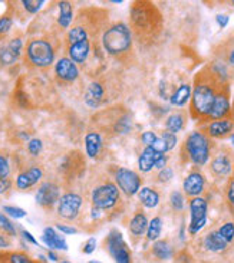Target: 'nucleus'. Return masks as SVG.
Here are the masks:
<instances>
[{"instance_id":"1","label":"nucleus","mask_w":234,"mask_h":263,"mask_svg":"<svg viewBox=\"0 0 234 263\" xmlns=\"http://www.w3.org/2000/svg\"><path fill=\"white\" fill-rule=\"evenodd\" d=\"M220 84V78L214 72H210L204 69L200 72L196 78V85L193 91V99H191V114L193 117L200 118H208L211 113V108L214 105L215 95L221 89L223 85Z\"/></svg>"},{"instance_id":"2","label":"nucleus","mask_w":234,"mask_h":263,"mask_svg":"<svg viewBox=\"0 0 234 263\" xmlns=\"http://www.w3.org/2000/svg\"><path fill=\"white\" fill-rule=\"evenodd\" d=\"M131 22L137 35L148 39L151 35L157 33L159 26L158 10L151 3H137L132 6Z\"/></svg>"},{"instance_id":"3","label":"nucleus","mask_w":234,"mask_h":263,"mask_svg":"<svg viewBox=\"0 0 234 263\" xmlns=\"http://www.w3.org/2000/svg\"><path fill=\"white\" fill-rule=\"evenodd\" d=\"M102 43L108 54L115 55V57L122 55V54L128 52L130 47H131V32L125 25L118 23V25H115V26L109 28L105 32Z\"/></svg>"},{"instance_id":"4","label":"nucleus","mask_w":234,"mask_h":263,"mask_svg":"<svg viewBox=\"0 0 234 263\" xmlns=\"http://www.w3.org/2000/svg\"><path fill=\"white\" fill-rule=\"evenodd\" d=\"M186 151L188 159L197 166L206 164L210 155V144L204 134L201 132H193L186 141Z\"/></svg>"},{"instance_id":"5","label":"nucleus","mask_w":234,"mask_h":263,"mask_svg":"<svg viewBox=\"0 0 234 263\" xmlns=\"http://www.w3.org/2000/svg\"><path fill=\"white\" fill-rule=\"evenodd\" d=\"M26 54H28L29 61L39 68H46V66L52 65V62L55 59V52H53L52 45L42 39L32 40L29 43Z\"/></svg>"},{"instance_id":"6","label":"nucleus","mask_w":234,"mask_h":263,"mask_svg":"<svg viewBox=\"0 0 234 263\" xmlns=\"http://www.w3.org/2000/svg\"><path fill=\"white\" fill-rule=\"evenodd\" d=\"M120 200V190L115 184H103L94 190L92 203L99 210H111Z\"/></svg>"},{"instance_id":"7","label":"nucleus","mask_w":234,"mask_h":263,"mask_svg":"<svg viewBox=\"0 0 234 263\" xmlns=\"http://www.w3.org/2000/svg\"><path fill=\"white\" fill-rule=\"evenodd\" d=\"M190 213H191V222L188 232L190 235L198 233L207 222V201L201 197H194L190 203Z\"/></svg>"},{"instance_id":"8","label":"nucleus","mask_w":234,"mask_h":263,"mask_svg":"<svg viewBox=\"0 0 234 263\" xmlns=\"http://www.w3.org/2000/svg\"><path fill=\"white\" fill-rule=\"evenodd\" d=\"M108 250L116 263H131V254L118 230H112L108 236Z\"/></svg>"},{"instance_id":"9","label":"nucleus","mask_w":234,"mask_h":263,"mask_svg":"<svg viewBox=\"0 0 234 263\" xmlns=\"http://www.w3.org/2000/svg\"><path fill=\"white\" fill-rule=\"evenodd\" d=\"M115 179L118 183V187L121 188L122 191L127 196H134L140 191L141 188V179L137 173H134L128 169H118Z\"/></svg>"},{"instance_id":"10","label":"nucleus","mask_w":234,"mask_h":263,"mask_svg":"<svg viewBox=\"0 0 234 263\" xmlns=\"http://www.w3.org/2000/svg\"><path fill=\"white\" fill-rule=\"evenodd\" d=\"M81 206H82L81 196H78L75 193H68V194L59 198V204H57L59 216L68 219V220H72V219H75L78 216Z\"/></svg>"},{"instance_id":"11","label":"nucleus","mask_w":234,"mask_h":263,"mask_svg":"<svg viewBox=\"0 0 234 263\" xmlns=\"http://www.w3.org/2000/svg\"><path fill=\"white\" fill-rule=\"evenodd\" d=\"M230 113V101H228V91L225 88V85L221 86V89L215 95V101L211 113L208 115L210 120H220L224 118L227 114Z\"/></svg>"},{"instance_id":"12","label":"nucleus","mask_w":234,"mask_h":263,"mask_svg":"<svg viewBox=\"0 0 234 263\" xmlns=\"http://www.w3.org/2000/svg\"><path fill=\"white\" fill-rule=\"evenodd\" d=\"M59 201V187L53 183H43L36 193V203L42 207H52Z\"/></svg>"},{"instance_id":"13","label":"nucleus","mask_w":234,"mask_h":263,"mask_svg":"<svg viewBox=\"0 0 234 263\" xmlns=\"http://www.w3.org/2000/svg\"><path fill=\"white\" fill-rule=\"evenodd\" d=\"M55 71H56V75L65 81V82H72L75 81L78 75H79V71H78V66L75 65L74 61H71L69 58H62L57 61L56 66H55Z\"/></svg>"},{"instance_id":"14","label":"nucleus","mask_w":234,"mask_h":263,"mask_svg":"<svg viewBox=\"0 0 234 263\" xmlns=\"http://www.w3.org/2000/svg\"><path fill=\"white\" fill-rule=\"evenodd\" d=\"M20 49H22V40L19 38L12 39L6 46L0 49V62L3 65H12L19 58Z\"/></svg>"},{"instance_id":"15","label":"nucleus","mask_w":234,"mask_h":263,"mask_svg":"<svg viewBox=\"0 0 234 263\" xmlns=\"http://www.w3.org/2000/svg\"><path fill=\"white\" fill-rule=\"evenodd\" d=\"M42 176H43L42 170L39 169V167H32V169L20 173L19 176H18V179H16V186L20 190H26V188L35 186L39 180L42 179Z\"/></svg>"},{"instance_id":"16","label":"nucleus","mask_w":234,"mask_h":263,"mask_svg":"<svg viewBox=\"0 0 234 263\" xmlns=\"http://www.w3.org/2000/svg\"><path fill=\"white\" fill-rule=\"evenodd\" d=\"M103 95H105V89H103L102 84L101 82H92L86 89L85 102H86V105L92 107V108H96L102 102Z\"/></svg>"},{"instance_id":"17","label":"nucleus","mask_w":234,"mask_h":263,"mask_svg":"<svg viewBox=\"0 0 234 263\" xmlns=\"http://www.w3.org/2000/svg\"><path fill=\"white\" fill-rule=\"evenodd\" d=\"M68 52H69V59L71 61H74L76 64H84L89 57L91 43H89V40H84V42L75 43V45H71Z\"/></svg>"},{"instance_id":"18","label":"nucleus","mask_w":234,"mask_h":263,"mask_svg":"<svg viewBox=\"0 0 234 263\" xmlns=\"http://www.w3.org/2000/svg\"><path fill=\"white\" fill-rule=\"evenodd\" d=\"M42 240H43V243L46 244V246H49L50 249H59V250H66V249H68L65 239L59 235L53 227H46V229L43 230Z\"/></svg>"},{"instance_id":"19","label":"nucleus","mask_w":234,"mask_h":263,"mask_svg":"<svg viewBox=\"0 0 234 263\" xmlns=\"http://www.w3.org/2000/svg\"><path fill=\"white\" fill-rule=\"evenodd\" d=\"M183 187L188 196H198L204 188V179L198 173H191L187 179L184 180Z\"/></svg>"},{"instance_id":"20","label":"nucleus","mask_w":234,"mask_h":263,"mask_svg":"<svg viewBox=\"0 0 234 263\" xmlns=\"http://www.w3.org/2000/svg\"><path fill=\"white\" fill-rule=\"evenodd\" d=\"M161 155H165V154H158L157 151H154L151 147H147L145 150L142 151V154L140 155V160H138V166H140L141 171L144 173H148L154 169V164L155 161L158 160Z\"/></svg>"},{"instance_id":"21","label":"nucleus","mask_w":234,"mask_h":263,"mask_svg":"<svg viewBox=\"0 0 234 263\" xmlns=\"http://www.w3.org/2000/svg\"><path fill=\"white\" fill-rule=\"evenodd\" d=\"M204 244H206L207 249L211 250V252H221V250H224L225 247H227L228 242L217 230V232H211V233H208L206 236Z\"/></svg>"},{"instance_id":"22","label":"nucleus","mask_w":234,"mask_h":263,"mask_svg":"<svg viewBox=\"0 0 234 263\" xmlns=\"http://www.w3.org/2000/svg\"><path fill=\"white\" fill-rule=\"evenodd\" d=\"M102 147V140H101V135L96 134V132H89L86 137H85V148H86V154L88 157L95 159Z\"/></svg>"},{"instance_id":"23","label":"nucleus","mask_w":234,"mask_h":263,"mask_svg":"<svg viewBox=\"0 0 234 263\" xmlns=\"http://www.w3.org/2000/svg\"><path fill=\"white\" fill-rule=\"evenodd\" d=\"M231 130H233V121H230V120H220V121L211 122L208 125V134L215 138L224 137Z\"/></svg>"},{"instance_id":"24","label":"nucleus","mask_w":234,"mask_h":263,"mask_svg":"<svg viewBox=\"0 0 234 263\" xmlns=\"http://www.w3.org/2000/svg\"><path fill=\"white\" fill-rule=\"evenodd\" d=\"M138 197H140L141 203L148 208H154V207L158 206L159 203V196L157 191H154L150 187L141 188L138 191Z\"/></svg>"},{"instance_id":"25","label":"nucleus","mask_w":234,"mask_h":263,"mask_svg":"<svg viewBox=\"0 0 234 263\" xmlns=\"http://www.w3.org/2000/svg\"><path fill=\"white\" fill-rule=\"evenodd\" d=\"M148 227V220L144 213H137L132 217L131 223H130V230L134 236L140 237L145 233V229Z\"/></svg>"},{"instance_id":"26","label":"nucleus","mask_w":234,"mask_h":263,"mask_svg":"<svg viewBox=\"0 0 234 263\" xmlns=\"http://www.w3.org/2000/svg\"><path fill=\"white\" fill-rule=\"evenodd\" d=\"M190 95H191V88H190V85H181L177 91L169 96V99H171V103H172V105L183 107V105L190 99Z\"/></svg>"},{"instance_id":"27","label":"nucleus","mask_w":234,"mask_h":263,"mask_svg":"<svg viewBox=\"0 0 234 263\" xmlns=\"http://www.w3.org/2000/svg\"><path fill=\"white\" fill-rule=\"evenodd\" d=\"M211 169H213V171L217 176H228L231 173V163H230V160L227 157L220 155V157H217L213 161Z\"/></svg>"},{"instance_id":"28","label":"nucleus","mask_w":234,"mask_h":263,"mask_svg":"<svg viewBox=\"0 0 234 263\" xmlns=\"http://www.w3.org/2000/svg\"><path fill=\"white\" fill-rule=\"evenodd\" d=\"M59 25L62 28H68L72 22V6L69 2H61L59 3Z\"/></svg>"},{"instance_id":"29","label":"nucleus","mask_w":234,"mask_h":263,"mask_svg":"<svg viewBox=\"0 0 234 263\" xmlns=\"http://www.w3.org/2000/svg\"><path fill=\"white\" fill-rule=\"evenodd\" d=\"M152 252L161 260H167V259H169L172 256V249H171L168 242H165V240L155 242L154 246H152Z\"/></svg>"},{"instance_id":"30","label":"nucleus","mask_w":234,"mask_h":263,"mask_svg":"<svg viewBox=\"0 0 234 263\" xmlns=\"http://www.w3.org/2000/svg\"><path fill=\"white\" fill-rule=\"evenodd\" d=\"M0 263H36L25 253H0Z\"/></svg>"},{"instance_id":"31","label":"nucleus","mask_w":234,"mask_h":263,"mask_svg":"<svg viewBox=\"0 0 234 263\" xmlns=\"http://www.w3.org/2000/svg\"><path fill=\"white\" fill-rule=\"evenodd\" d=\"M84 40H88V33L82 26H75L69 30L68 33V42H69V46L71 45H75V43H79V42H84Z\"/></svg>"},{"instance_id":"32","label":"nucleus","mask_w":234,"mask_h":263,"mask_svg":"<svg viewBox=\"0 0 234 263\" xmlns=\"http://www.w3.org/2000/svg\"><path fill=\"white\" fill-rule=\"evenodd\" d=\"M162 232V222L159 217H154L148 225V232H147V237L148 240H157Z\"/></svg>"},{"instance_id":"33","label":"nucleus","mask_w":234,"mask_h":263,"mask_svg":"<svg viewBox=\"0 0 234 263\" xmlns=\"http://www.w3.org/2000/svg\"><path fill=\"white\" fill-rule=\"evenodd\" d=\"M183 125H184V118L180 114H174V115L168 117V120H167V130L172 134L180 131L183 128Z\"/></svg>"},{"instance_id":"34","label":"nucleus","mask_w":234,"mask_h":263,"mask_svg":"<svg viewBox=\"0 0 234 263\" xmlns=\"http://www.w3.org/2000/svg\"><path fill=\"white\" fill-rule=\"evenodd\" d=\"M131 130V120L130 117H121L115 124V131L120 134H127Z\"/></svg>"},{"instance_id":"35","label":"nucleus","mask_w":234,"mask_h":263,"mask_svg":"<svg viewBox=\"0 0 234 263\" xmlns=\"http://www.w3.org/2000/svg\"><path fill=\"white\" fill-rule=\"evenodd\" d=\"M0 227H2V229L5 230V233H8V235H16V229H15L13 223H12L5 215H2V213H0Z\"/></svg>"},{"instance_id":"36","label":"nucleus","mask_w":234,"mask_h":263,"mask_svg":"<svg viewBox=\"0 0 234 263\" xmlns=\"http://www.w3.org/2000/svg\"><path fill=\"white\" fill-rule=\"evenodd\" d=\"M218 232H220V235L223 236L228 243H230V242H231V240L234 239V225L233 223H225L224 226H221V227H220V230H218Z\"/></svg>"},{"instance_id":"37","label":"nucleus","mask_w":234,"mask_h":263,"mask_svg":"<svg viewBox=\"0 0 234 263\" xmlns=\"http://www.w3.org/2000/svg\"><path fill=\"white\" fill-rule=\"evenodd\" d=\"M23 3V6H25V9L30 12V13H36L42 6H43V0H23L22 2Z\"/></svg>"},{"instance_id":"38","label":"nucleus","mask_w":234,"mask_h":263,"mask_svg":"<svg viewBox=\"0 0 234 263\" xmlns=\"http://www.w3.org/2000/svg\"><path fill=\"white\" fill-rule=\"evenodd\" d=\"M42 148H43V144H42L40 140H38V138L29 140L28 150L32 155H39V154H40V151H42Z\"/></svg>"},{"instance_id":"39","label":"nucleus","mask_w":234,"mask_h":263,"mask_svg":"<svg viewBox=\"0 0 234 263\" xmlns=\"http://www.w3.org/2000/svg\"><path fill=\"white\" fill-rule=\"evenodd\" d=\"M3 212H6L9 216L16 217V219H22V217L26 216V212L23 208H19V207H12V206H5L3 207Z\"/></svg>"},{"instance_id":"40","label":"nucleus","mask_w":234,"mask_h":263,"mask_svg":"<svg viewBox=\"0 0 234 263\" xmlns=\"http://www.w3.org/2000/svg\"><path fill=\"white\" fill-rule=\"evenodd\" d=\"M10 174L9 161L6 157L0 155V179H8Z\"/></svg>"},{"instance_id":"41","label":"nucleus","mask_w":234,"mask_h":263,"mask_svg":"<svg viewBox=\"0 0 234 263\" xmlns=\"http://www.w3.org/2000/svg\"><path fill=\"white\" fill-rule=\"evenodd\" d=\"M161 138L165 141L168 151L172 150V148L176 147V144H177V137H176V134H172V132L165 131L164 134H162V137H161Z\"/></svg>"},{"instance_id":"42","label":"nucleus","mask_w":234,"mask_h":263,"mask_svg":"<svg viewBox=\"0 0 234 263\" xmlns=\"http://www.w3.org/2000/svg\"><path fill=\"white\" fill-rule=\"evenodd\" d=\"M171 204H172V207H174L176 210H181V208H183V206H184V198H183L180 191H174V193L171 194Z\"/></svg>"},{"instance_id":"43","label":"nucleus","mask_w":234,"mask_h":263,"mask_svg":"<svg viewBox=\"0 0 234 263\" xmlns=\"http://www.w3.org/2000/svg\"><path fill=\"white\" fill-rule=\"evenodd\" d=\"M151 148H152L154 151H157L158 154H165V152L168 151V148H167V144H165V141H164L162 138H157L155 142L151 145Z\"/></svg>"},{"instance_id":"44","label":"nucleus","mask_w":234,"mask_h":263,"mask_svg":"<svg viewBox=\"0 0 234 263\" xmlns=\"http://www.w3.org/2000/svg\"><path fill=\"white\" fill-rule=\"evenodd\" d=\"M158 137L154 134V132H151V131H147V132H144L142 135H141V140H142V142L147 145V147H151L154 142H155V140H157Z\"/></svg>"},{"instance_id":"45","label":"nucleus","mask_w":234,"mask_h":263,"mask_svg":"<svg viewBox=\"0 0 234 263\" xmlns=\"http://www.w3.org/2000/svg\"><path fill=\"white\" fill-rule=\"evenodd\" d=\"M172 176H174V173H172V169H168V167H165L164 170H161L158 179L161 180V181H169V180L172 179Z\"/></svg>"},{"instance_id":"46","label":"nucleus","mask_w":234,"mask_h":263,"mask_svg":"<svg viewBox=\"0 0 234 263\" xmlns=\"http://www.w3.org/2000/svg\"><path fill=\"white\" fill-rule=\"evenodd\" d=\"M95 249H96V240H95L94 237H91L86 243H85V247H84V253L86 254H91L94 252Z\"/></svg>"},{"instance_id":"47","label":"nucleus","mask_w":234,"mask_h":263,"mask_svg":"<svg viewBox=\"0 0 234 263\" xmlns=\"http://www.w3.org/2000/svg\"><path fill=\"white\" fill-rule=\"evenodd\" d=\"M12 26V19L10 18H2L0 19V33H6Z\"/></svg>"},{"instance_id":"48","label":"nucleus","mask_w":234,"mask_h":263,"mask_svg":"<svg viewBox=\"0 0 234 263\" xmlns=\"http://www.w3.org/2000/svg\"><path fill=\"white\" fill-rule=\"evenodd\" d=\"M56 229H57V230H61L62 233H65V235H75V233H76L75 227H69V226L57 225Z\"/></svg>"},{"instance_id":"49","label":"nucleus","mask_w":234,"mask_h":263,"mask_svg":"<svg viewBox=\"0 0 234 263\" xmlns=\"http://www.w3.org/2000/svg\"><path fill=\"white\" fill-rule=\"evenodd\" d=\"M215 20H217V23L220 25V28H225V26L228 25L230 18H228L227 15H217V16H215Z\"/></svg>"},{"instance_id":"50","label":"nucleus","mask_w":234,"mask_h":263,"mask_svg":"<svg viewBox=\"0 0 234 263\" xmlns=\"http://www.w3.org/2000/svg\"><path fill=\"white\" fill-rule=\"evenodd\" d=\"M227 197H228V203H230V206L234 208V179L231 180V183H230V186H228Z\"/></svg>"},{"instance_id":"51","label":"nucleus","mask_w":234,"mask_h":263,"mask_svg":"<svg viewBox=\"0 0 234 263\" xmlns=\"http://www.w3.org/2000/svg\"><path fill=\"white\" fill-rule=\"evenodd\" d=\"M165 166H167V157L165 155H161L158 160L155 161V164H154V167L158 170H164Z\"/></svg>"},{"instance_id":"52","label":"nucleus","mask_w":234,"mask_h":263,"mask_svg":"<svg viewBox=\"0 0 234 263\" xmlns=\"http://www.w3.org/2000/svg\"><path fill=\"white\" fill-rule=\"evenodd\" d=\"M10 187V181L9 179H0V194L8 191Z\"/></svg>"},{"instance_id":"53","label":"nucleus","mask_w":234,"mask_h":263,"mask_svg":"<svg viewBox=\"0 0 234 263\" xmlns=\"http://www.w3.org/2000/svg\"><path fill=\"white\" fill-rule=\"evenodd\" d=\"M22 235H23V237H25V239H26V240H28L29 243H32V244H38V242H36V239H35V237H33V236L30 235V233H29L28 230H23V232H22Z\"/></svg>"},{"instance_id":"54","label":"nucleus","mask_w":234,"mask_h":263,"mask_svg":"<svg viewBox=\"0 0 234 263\" xmlns=\"http://www.w3.org/2000/svg\"><path fill=\"white\" fill-rule=\"evenodd\" d=\"M99 215H101V210H99V208H96V207H94V210H92V217L96 219V217H99Z\"/></svg>"},{"instance_id":"55","label":"nucleus","mask_w":234,"mask_h":263,"mask_svg":"<svg viewBox=\"0 0 234 263\" xmlns=\"http://www.w3.org/2000/svg\"><path fill=\"white\" fill-rule=\"evenodd\" d=\"M9 244V242L8 240H5L3 237H0V247H6Z\"/></svg>"},{"instance_id":"56","label":"nucleus","mask_w":234,"mask_h":263,"mask_svg":"<svg viewBox=\"0 0 234 263\" xmlns=\"http://www.w3.org/2000/svg\"><path fill=\"white\" fill-rule=\"evenodd\" d=\"M49 259H50V260H53V262H56L57 256L53 253V252H49Z\"/></svg>"},{"instance_id":"57","label":"nucleus","mask_w":234,"mask_h":263,"mask_svg":"<svg viewBox=\"0 0 234 263\" xmlns=\"http://www.w3.org/2000/svg\"><path fill=\"white\" fill-rule=\"evenodd\" d=\"M230 62H231V65L234 66V49L231 50V54H230Z\"/></svg>"},{"instance_id":"58","label":"nucleus","mask_w":234,"mask_h":263,"mask_svg":"<svg viewBox=\"0 0 234 263\" xmlns=\"http://www.w3.org/2000/svg\"><path fill=\"white\" fill-rule=\"evenodd\" d=\"M231 142H233V144H234V134H233V135H231Z\"/></svg>"},{"instance_id":"59","label":"nucleus","mask_w":234,"mask_h":263,"mask_svg":"<svg viewBox=\"0 0 234 263\" xmlns=\"http://www.w3.org/2000/svg\"><path fill=\"white\" fill-rule=\"evenodd\" d=\"M62 263H69V262H62Z\"/></svg>"},{"instance_id":"60","label":"nucleus","mask_w":234,"mask_h":263,"mask_svg":"<svg viewBox=\"0 0 234 263\" xmlns=\"http://www.w3.org/2000/svg\"><path fill=\"white\" fill-rule=\"evenodd\" d=\"M91 263H98V262H91Z\"/></svg>"},{"instance_id":"61","label":"nucleus","mask_w":234,"mask_h":263,"mask_svg":"<svg viewBox=\"0 0 234 263\" xmlns=\"http://www.w3.org/2000/svg\"><path fill=\"white\" fill-rule=\"evenodd\" d=\"M233 5H234V2H233Z\"/></svg>"}]
</instances>
